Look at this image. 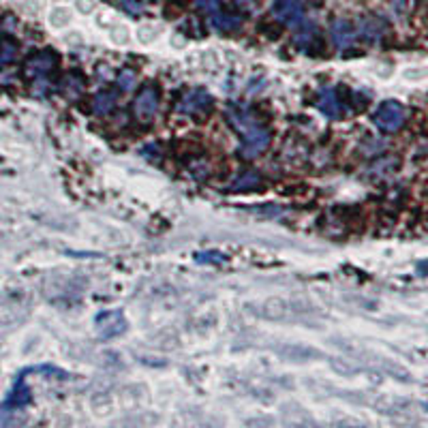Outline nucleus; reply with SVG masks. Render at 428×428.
<instances>
[{"label":"nucleus","instance_id":"17","mask_svg":"<svg viewBox=\"0 0 428 428\" xmlns=\"http://www.w3.org/2000/svg\"><path fill=\"white\" fill-rule=\"evenodd\" d=\"M15 56H18V47H15V43L5 41L3 45H0V61H3V63H11V61H15Z\"/></svg>","mask_w":428,"mask_h":428},{"label":"nucleus","instance_id":"8","mask_svg":"<svg viewBox=\"0 0 428 428\" xmlns=\"http://www.w3.org/2000/svg\"><path fill=\"white\" fill-rule=\"evenodd\" d=\"M330 34H332V41L339 49H347L355 39V28L347 20H334L330 26Z\"/></svg>","mask_w":428,"mask_h":428},{"label":"nucleus","instance_id":"21","mask_svg":"<svg viewBox=\"0 0 428 428\" xmlns=\"http://www.w3.org/2000/svg\"><path fill=\"white\" fill-rule=\"evenodd\" d=\"M236 5H253V0H232Z\"/></svg>","mask_w":428,"mask_h":428},{"label":"nucleus","instance_id":"2","mask_svg":"<svg viewBox=\"0 0 428 428\" xmlns=\"http://www.w3.org/2000/svg\"><path fill=\"white\" fill-rule=\"evenodd\" d=\"M405 107L398 101H384L377 112L372 116V122L377 125V129H382L384 133H396L403 125H405Z\"/></svg>","mask_w":428,"mask_h":428},{"label":"nucleus","instance_id":"19","mask_svg":"<svg viewBox=\"0 0 428 428\" xmlns=\"http://www.w3.org/2000/svg\"><path fill=\"white\" fill-rule=\"evenodd\" d=\"M120 3H122V7H125L129 13H133V15L141 13V0H120Z\"/></svg>","mask_w":428,"mask_h":428},{"label":"nucleus","instance_id":"6","mask_svg":"<svg viewBox=\"0 0 428 428\" xmlns=\"http://www.w3.org/2000/svg\"><path fill=\"white\" fill-rule=\"evenodd\" d=\"M96 330L101 336H118L127 330V321L120 310H110V313H101L96 317Z\"/></svg>","mask_w":428,"mask_h":428},{"label":"nucleus","instance_id":"16","mask_svg":"<svg viewBox=\"0 0 428 428\" xmlns=\"http://www.w3.org/2000/svg\"><path fill=\"white\" fill-rule=\"evenodd\" d=\"M135 82H137L135 71H131V69H122V71H120V75H118V86H120L122 90H133V88H135Z\"/></svg>","mask_w":428,"mask_h":428},{"label":"nucleus","instance_id":"18","mask_svg":"<svg viewBox=\"0 0 428 428\" xmlns=\"http://www.w3.org/2000/svg\"><path fill=\"white\" fill-rule=\"evenodd\" d=\"M197 5H199V9H203V11L217 13L221 3H219V0H197Z\"/></svg>","mask_w":428,"mask_h":428},{"label":"nucleus","instance_id":"12","mask_svg":"<svg viewBox=\"0 0 428 428\" xmlns=\"http://www.w3.org/2000/svg\"><path fill=\"white\" fill-rule=\"evenodd\" d=\"M212 26L217 28V30H221V32H232V30H236L240 26V18L217 11V13L212 15Z\"/></svg>","mask_w":428,"mask_h":428},{"label":"nucleus","instance_id":"15","mask_svg":"<svg viewBox=\"0 0 428 428\" xmlns=\"http://www.w3.org/2000/svg\"><path fill=\"white\" fill-rule=\"evenodd\" d=\"M259 182H261V178H259L257 172H246L244 176H240V178L232 184V189H236V191H240V189H253V187H257Z\"/></svg>","mask_w":428,"mask_h":428},{"label":"nucleus","instance_id":"1","mask_svg":"<svg viewBox=\"0 0 428 428\" xmlns=\"http://www.w3.org/2000/svg\"><path fill=\"white\" fill-rule=\"evenodd\" d=\"M229 125L242 135V144H240V154L251 158L261 154L268 144H270V131H268L263 125H259V120L246 112V110H229L227 114Z\"/></svg>","mask_w":428,"mask_h":428},{"label":"nucleus","instance_id":"9","mask_svg":"<svg viewBox=\"0 0 428 428\" xmlns=\"http://www.w3.org/2000/svg\"><path fill=\"white\" fill-rule=\"evenodd\" d=\"M317 107H319V112L326 114L328 118H341L343 116V103L339 101V96L332 88H326L319 94Z\"/></svg>","mask_w":428,"mask_h":428},{"label":"nucleus","instance_id":"7","mask_svg":"<svg viewBox=\"0 0 428 428\" xmlns=\"http://www.w3.org/2000/svg\"><path fill=\"white\" fill-rule=\"evenodd\" d=\"M30 403V390L28 386L24 384V374H20L11 394L7 396V401L0 405V413H7V411H13V409H22Z\"/></svg>","mask_w":428,"mask_h":428},{"label":"nucleus","instance_id":"3","mask_svg":"<svg viewBox=\"0 0 428 428\" xmlns=\"http://www.w3.org/2000/svg\"><path fill=\"white\" fill-rule=\"evenodd\" d=\"M272 15L287 26H300L304 22L302 0H275Z\"/></svg>","mask_w":428,"mask_h":428},{"label":"nucleus","instance_id":"5","mask_svg":"<svg viewBox=\"0 0 428 428\" xmlns=\"http://www.w3.org/2000/svg\"><path fill=\"white\" fill-rule=\"evenodd\" d=\"M158 110V92L154 86H144L139 90V94L135 96L133 103V112L137 116V120H150Z\"/></svg>","mask_w":428,"mask_h":428},{"label":"nucleus","instance_id":"10","mask_svg":"<svg viewBox=\"0 0 428 428\" xmlns=\"http://www.w3.org/2000/svg\"><path fill=\"white\" fill-rule=\"evenodd\" d=\"M56 67V56L51 51H39L26 63V69L34 75H45Z\"/></svg>","mask_w":428,"mask_h":428},{"label":"nucleus","instance_id":"20","mask_svg":"<svg viewBox=\"0 0 428 428\" xmlns=\"http://www.w3.org/2000/svg\"><path fill=\"white\" fill-rule=\"evenodd\" d=\"M417 270H420V272H422L424 277H428V261L420 263V265H417Z\"/></svg>","mask_w":428,"mask_h":428},{"label":"nucleus","instance_id":"11","mask_svg":"<svg viewBox=\"0 0 428 428\" xmlns=\"http://www.w3.org/2000/svg\"><path fill=\"white\" fill-rule=\"evenodd\" d=\"M300 26H302V28H300L298 34H296L298 47H302V49H306V51L315 49V47L321 43V41H319V30H317L313 24H306V22H302Z\"/></svg>","mask_w":428,"mask_h":428},{"label":"nucleus","instance_id":"4","mask_svg":"<svg viewBox=\"0 0 428 428\" xmlns=\"http://www.w3.org/2000/svg\"><path fill=\"white\" fill-rule=\"evenodd\" d=\"M210 105H212L210 94H208L206 90H201V88H193V90H189V92L180 99V103H178V112L189 114V116H195V114H203V112H208V110H210Z\"/></svg>","mask_w":428,"mask_h":428},{"label":"nucleus","instance_id":"13","mask_svg":"<svg viewBox=\"0 0 428 428\" xmlns=\"http://www.w3.org/2000/svg\"><path fill=\"white\" fill-rule=\"evenodd\" d=\"M382 32H384V24L379 22V20H364L362 24H360V34L366 39V41H377L379 37H382Z\"/></svg>","mask_w":428,"mask_h":428},{"label":"nucleus","instance_id":"14","mask_svg":"<svg viewBox=\"0 0 428 428\" xmlns=\"http://www.w3.org/2000/svg\"><path fill=\"white\" fill-rule=\"evenodd\" d=\"M114 105H116V94L112 92H99L94 96V112L99 116L107 114V112H112L114 110Z\"/></svg>","mask_w":428,"mask_h":428}]
</instances>
